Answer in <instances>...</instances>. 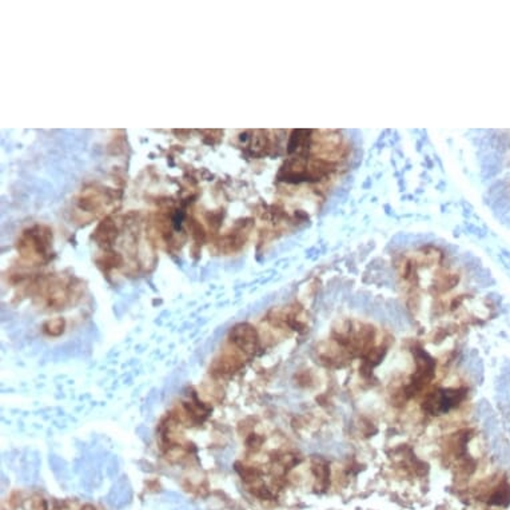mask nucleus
I'll list each match as a JSON object with an SVG mask.
<instances>
[{
    "label": "nucleus",
    "mask_w": 510,
    "mask_h": 510,
    "mask_svg": "<svg viewBox=\"0 0 510 510\" xmlns=\"http://www.w3.org/2000/svg\"><path fill=\"white\" fill-rule=\"evenodd\" d=\"M52 235L51 231L45 226L36 225L23 231L18 240V251L24 260L33 263L45 261L51 249Z\"/></svg>",
    "instance_id": "nucleus-1"
},
{
    "label": "nucleus",
    "mask_w": 510,
    "mask_h": 510,
    "mask_svg": "<svg viewBox=\"0 0 510 510\" xmlns=\"http://www.w3.org/2000/svg\"><path fill=\"white\" fill-rule=\"evenodd\" d=\"M414 362H416V372L411 375V379L408 385L402 387L406 398L414 397L420 393L425 386L429 385L436 373V361L431 355L421 348L413 349Z\"/></svg>",
    "instance_id": "nucleus-2"
},
{
    "label": "nucleus",
    "mask_w": 510,
    "mask_h": 510,
    "mask_svg": "<svg viewBox=\"0 0 510 510\" xmlns=\"http://www.w3.org/2000/svg\"><path fill=\"white\" fill-rule=\"evenodd\" d=\"M466 393V389H437L425 397L422 409L431 416H441L458 406L465 399Z\"/></svg>",
    "instance_id": "nucleus-3"
},
{
    "label": "nucleus",
    "mask_w": 510,
    "mask_h": 510,
    "mask_svg": "<svg viewBox=\"0 0 510 510\" xmlns=\"http://www.w3.org/2000/svg\"><path fill=\"white\" fill-rule=\"evenodd\" d=\"M230 340L245 354H254L258 349V334L249 323L237 325L230 333Z\"/></svg>",
    "instance_id": "nucleus-4"
},
{
    "label": "nucleus",
    "mask_w": 510,
    "mask_h": 510,
    "mask_svg": "<svg viewBox=\"0 0 510 510\" xmlns=\"http://www.w3.org/2000/svg\"><path fill=\"white\" fill-rule=\"evenodd\" d=\"M115 201V198L111 196L109 192L99 190V189H91L86 190L84 193L80 195L78 199V206L82 213H87V214H95V213H101L103 207H106L107 204H111Z\"/></svg>",
    "instance_id": "nucleus-5"
},
{
    "label": "nucleus",
    "mask_w": 510,
    "mask_h": 510,
    "mask_svg": "<svg viewBox=\"0 0 510 510\" xmlns=\"http://www.w3.org/2000/svg\"><path fill=\"white\" fill-rule=\"evenodd\" d=\"M118 237V225L113 218H106L101 225L96 227L92 238L98 242V245L103 246L104 249L113 245V240Z\"/></svg>",
    "instance_id": "nucleus-6"
},
{
    "label": "nucleus",
    "mask_w": 510,
    "mask_h": 510,
    "mask_svg": "<svg viewBox=\"0 0 510 510\" xmlns=\"http://www.w3.org/2000/svg\"><path fill=\"white\" fill-rule=\"evenodd\" d=\"M311 472L316 477V488L326 490L330 487V466L323 458H314L311 464Z\"/></svg>",
    "instance_id": "nucleus-7"
},
{
    "label": "nucleus",
    "mask_w": 510,
    "mask_h": 510,
    "mask_svg": "<svg viewBox=\"0 0 510 510\" xmlns=\"http://www.w3.org/2000/svg\"><path fill=\"white\" fill-rule=\"evenodd\" d=\"M65 325H66V322H65V319H62V318L51 319V321H48L45 325V333L50 334V336H59V334L63 333Z\"/></svg>",
    "instance_id": "nucleus-8"
},
{
    "label": "nucleus",
    "mask_w": 510,
    "mask_h": 510,
    "mask_svg": "<svg viewBox=\"0 0 510 510\" xmlns=\"http://www.w3.org/2000/svg\"><path fill=\"white\" fill-rule=\"evenodd\" d=\"M246 443H248V448L251 450H258L263 443V438L257 434H251Z\"/></svg>",
    "instance_id": "nucleus-9"
}]
</instances>
